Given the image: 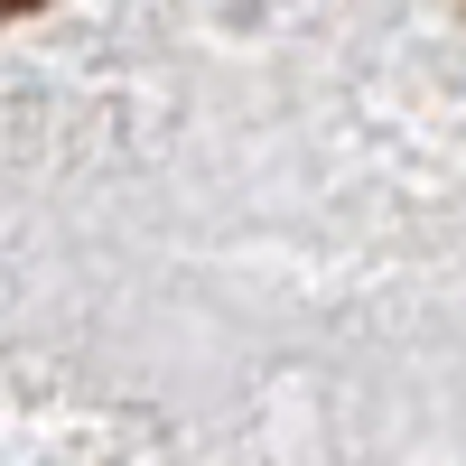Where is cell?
<instances>
[{"mask_svg": "<svg viewBox=\"0 0 466 466\" xmlns=\"http://www.w3.org/2000/svg\"><path fill=\"white\" fill-rule=\"evenodd\" d=\"M0 10H37V0H0Z\"/></svg>", "mask_w": 466, "mask_h": 466, "instance_id": "cell-1", "label": "cell"}]
</instances>
